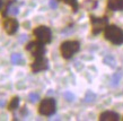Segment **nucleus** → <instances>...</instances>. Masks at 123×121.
Wrapping results in <instances>:
<instances>
[{
	"label": "nucleus",
	"instance_id": "nucleus-1",
	"mask_svg": "<svg viewBox=\"0 0 123 121\" xmlns=\"http://www.w3.org/2000/svg\"><path fill=\"white\" fill-rule=\"evenodd\" d=\"M104 36L107 41L115 45H120L123 43V31L115 25H110L105 27Z\"/></svg>",
	"mask_w": 123,
	"mask_h": 121
},
{
	"label": "nucleus",
	"instance_id": "nucleus-2",
	"mask_svg": "<svg viewBox=\"0 0 123 121\" xmlns=\"http://www.w3.org/2000/svg\"><path fill=\"white\" fill-rule=\"evenodd\" d=\"M80 50V44L78 41H66L63 42L60 46L61 56L64 59H70L74 57V54L78 52Z\"/></svg>",
	"mask_w": 123,
	"mask_h": 121
},
{
	"label": "nucleus",
	"instance_id": "nucleus-3",
	"mask_svg": "<svg viewBox=\"0 0 123 121\" xmlns=\"http://www.w3.org/2000/svg\"><path fill=\"white\" fill-rule=\"evenodd\" d=\"M56 110V103L54 98H44L42 100L41 104H40V108H38V112L42 115H45V117H50L52 114L55 113Z\"/></svg>",
	"mask_w": 123,
	"mask_h": 121
},
{
	"label": "nucleus",
	"instance_id": "nucleus-4",
	"mask_svg": "<svg viewBox=\"0 0 123 121\" xmlns=\"http://www.w3.org/2000/svg\"><path fill=\"white\" fill-rule=\"evenodd\" d=\"M34 35L43 44H48L52 40V32L48 26H38L34 30Z\"/></svg>",
	"mask_w": 123,
	"mask_h": 121
},
{
	"label": "nucleus",
	"instance_id": "nucleus-5",
	"mask_svg": "<svg viewBox=\"0 0 123 121\" xmlns=\"http://www.w3.org/2000/svg\"><path fill=\"white\" fill-rule=\"evenodd\" d=\"M90 23L93 27V34L97 35L99 34L102 31L105 30V27L108 24V18L105 17H95V16H90Z\"/></svg>",
	"mask_w": 123,
	"mask_h": 121
},
{
	"label": "nucleus",
	"instance_id": "nucleus-6",
	"mask_svg": "<svg viewBox=\"0 0 123 121\" xmlns=\"http://www.w3.org/2000/svg\"><path fill=\"white\" fill-rule=\"evenodd\" d=\"M26 50L30 51L34 57H41L44 54V45L42 42H30L28 44L26 45Z\"/></svg>",
	"mask_w": 123,
	"mask_h": 121
},
{
	"label": "nucleus",
	"instance_id": "nucleus-7",
	"mask_svg": "<svg viewBox=\"0 0 123 121\" xmlns=\"http://www.w3.org/2000/svg\"><path fill=\"white\" fill-rule=\"evenodd\" d=\"M49 68V61L46 58H44V56L41 57H36L35 61L32 64V70L33 72H38L42 70H46Z\"/></svg>",
	"mask_w": 123,
	"mask_h": 121
},
{
	"label": "nucleus",
	"instance_id": "nucleus-8",
	"mask_svg": "<svg viewBox=\"0 0 123 121\" xmlns=\"http://www.w3.org/2000/svg\"><path fill=\"white\" fill-rule=\"evenodd\" d=\"M18 26H19L18 22H17L15 18H7L4 22L5 31H6L9 35L15 34L16 32H17V30H18Z\"/></svg>",
	"mask_w": 123,
	"mask_h": 121
},
{
	"label": "nucleus",
	"instance_id": "nucleus-9",
	"mask_svg": "<svg viewBox=\"0 0 123 121\" xmlns=\"http://www.w3.org/2000/svg\"><path fill=\"white\" fill-rule=\"evenodd\" d=\"M119 119V113H116L114 111H105L99 115V120L101 121H117Z\"/></svg>",
	"mask_w": 123,
	"mask_h": 121
},
{
	"label": "nucleus",
	"instance_id": "nucleus-10",
	"mask_svg": "<svg viewBox=\"0 0 123 121\" xmlns=\"http://www.w3.org/2000/svg\"><path fill=\"white\" fill-rule=\"evenodd\" d=\"M107 7L111 10H123V0H107Z\"/></svg>",
	"mask_w": 123,
	"mask_h": 121
},
{
	"label": "nucleus",
	"instance_id": "nucleus-11",
	"mask_svg": "<svg viewBox=\"0 0 123 121\" xmlns=\"http://www.w3.org/2000/svg\"><path fill=\"white\" fill-rule=\"evenodd\" d=\"M123 76V72L122 71H117L115 72L114 75L112 76V80H111V85L114 87H116L117 85L120 84V82H121V78H122Z\"/></svg>",
	"mask_w": 123,
	"mask_h": 121
},
{
	"label": "nucleus",
	"instance_id": "nucleus-12",
	"mask_svg": "<svg viewBox=\"0 0 123 121\" xmlns=\"http://www.w3.org/2000/svg\"><path fill=\"white\" fill-rule=\"evenodd\" d=\"M104 64H106L107 66H110L111 68H115L116 67V61L114 59L112 54H107L106 57L104 58Z\"/></svg>",
	"mask_w": 123,
	"mask_h": 121
},
{
	"label": "nucleus",
	"instance_id": "nucleus-13",
	"mask_svg": "<svg viewBox=\"0 0 123 121\" xmlns=\"http://www.w3.org/2000/svg\"><path fill=\"white\" fill-rule=\"evenodd\" d=\"M96 94L94 93L93 91H87V93L85 94V102L86 103H93L95 102V100H96Z\"/></svg>",
	"mask_w": 123,
	"mask_h": 121
},
{
	"label": "nucleus",
	"instance_id": "nucleus-14",
	"mask_svg": "<svg viewBox=\"0 0 123 121\" xmlns=\"http://www.w3.org/2000/svg\"><path fill=\"white\" fill-rule=\"evenodd\" d=\"M10 61L12 64H20L23 62L22 54H19V53H14V54H11Z\"/></svg>",
	"mask_w": 123,
	"mask_h": 121
},
{
	"label": "nucleus",
	"instance_id": "nucleus-15",
	"mask_svg": "<svg viewBox=\"0 0 123 121\" xmlns=\"http://www.w3.org/2000/svg\"><path fill=\"white\" fill-rule=\"evenodd\" d=\"M60 1H62V2H64V4L71 6L75 13L78 12V2H77V0H60Z\"/></svg>",
	"mask_w": 123,
	"mask_h": 121
},
{
	"label": "nucleus",
	"instance_id": "nucleus-16",
	"mask_svg": "<svg viewBox=\"0 0 123 121\" xmlns=\"http://www.w3.org/2000/svg\"><path fill=\"white\" fill-rule=\"evenodd\" d=\"M18 105H19V97H14L10 101V103H9L8 109L10 110V111H12V110L17 109V108H18Z\"/></svg>",
	"mask_w": 123,
	"mask_h": 121
},
{
	"label": "nucleus",
	"instance_id": "nucleus-17",
	"mask_svg": "<svg viewBox=\"0 0 123 121\" xmlns=\"http://www.w3.org/2000/svg\"><path fill=\"white\" fill-rule=\"evenodd\" d=\"M84 6L87 7L88 10H92L97 6V1H95V0H85L84 1Z\"/></svg>",
	"mask_w": 123,
	"mask_h": 121
},
{
	"label": "nucleus",
	"instance_id": "nucleus-18",
	"mask_svg": "<svg viewBox=\"0 0 123 121\" xmlns=\"http://www.w3.org/2000/svg\"><path fill=\"white\" fill-rule=\"evenodd\" d=\"M28 100H30V102L32 103H36L40 100V95L37 94V93H30V95H28Z\"/></svg>",
	"mask_w": 123,
	"mask_h": 121
},
{
	"label": "nucleus",
	"instance_id": "nucleus-19",
	"mask_svg": "<svg viewBox=\"0 0 123 121\" xmlns=\"http://www.w3.org/2000/svg\"><path fill=\"white\" fill-rule=\"evenodd\" d=\"M64 96V100L66 101H68V102H74L75 101V95H74V93H71V92H66L63 94Z\"/></svg>",
	"mask_w": 123,
	"mask_h": 121
},
{
	"label": "nucleus",
	"instance_id": "nucleus-20",
	"mask_svg": "<svg viewBox=\"0 0 123 121\" xmlns=\"http://www.w3.org/2000/svg\"><path fill=\"white\" fill-rule=\"evenodd\" d=\"M50 7L52 8V9H56V8H58V2H56V0H50Z\"/></svg>",
	"mask_w": 123,
	"mask_h": 121
},
{
	"label": "nucleus",
	"instance_id": "nucleus-21",
	"mask_svg": "<svg viewBox=\"0 0 123 121\" xmlns=\"http://www.w3.org/2000/svg\"><path fill=\"white\" fill-rule=\"evenodd\" d=\"M22 36H23V38H20V41H25V40H26V38H27V36H26V35H22Z\"/></svg>",
	"mask_w": 123,
	"mask_h": 121
},
{
	"label": "nucleus",
	"instance_id": "nucleus-22",
	"mask_svg": "<svg viewBox=\"0 0 123 121\" xmlns=\"http://www.w3.org/2000/svg\"><path fill=\"white\" fill-rule=\"evenodd\" d=\"M5 105V101H0V106H4Z\"/></svg>",
	"mask_w": 123,
	"mask_h": 121
},
{
	"label": "nucleus",
	"instance_id": "nucleus-23",
	"mask_svg": "<svg viewBox=\"0 0 123 121\" xmlns=\"http://www.w3.org/2000/svg\"><path fill=\"white\" fill-rule=\"evenodd\" d=\"M1 7H2V0H0V9H1Z\"/></svg>",
	"mask_w": 123,
	"mask_h": 121
}]
</instances>
